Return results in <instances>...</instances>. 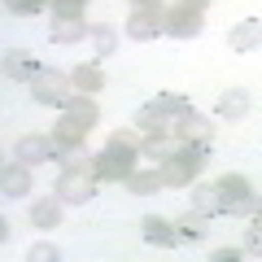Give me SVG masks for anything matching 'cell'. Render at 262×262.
Wrapping results in <instances>:
<instances>
[{
	"mask_svg": "<svg viewBox=\"0 0 262 262\" xmlns=\"http://www.w3.org/2000/svg\"><path fill=\"white\" fill-rule=\"evenodd\" d=\"M88 35H92V44H96V53H101V57H110L114 48H118V31H114L110 22H96Z\"/></svg>",
	"mask_w": 262,
	"mask_h": 262,
	"instance_id": "25",
	"label": "cell"
},
{
	"mask_svg": "<svg viewBox=\"0 0 262 262\" xmlns=\"http://www.w3.org/2000/svg\"><path fill=\"white\" fill-rule=\"evenodd\" d=\"M210 258L214 262H236V258H245V249H214Z\"/></svg>",
	"mask_w": 262,
	"mask_h": 262,
	"instance_id": "30",
	"label": "cell"
},
{
	"mask_svg": "<svg viewBox=\"0 0 262 262\" xmlns=\"http://www.w3.org/2000/svg\"><path fill=\"white\" fill-rule=\"evenodd\" d=\"M61 114H75V118H83L88 127H96V118H101V105H96L88 92H75V96H66Z\"/></svg>",
	"mask_w": 262,
	"mask_h": 262,
	"instance_id": "23",
	"label": "cell"
},
{
	"mask_svg": "<svg viewBox=\"0 0 262 262\" xmlns=\"http://www.w3.org/2000/svg\"><path fill=\"white\" fill-rule=\"evenodd\" d=\"M192 210H201V214H227V206H223V192H219V184H201V188H192Z\"/></svg>",
	"mask_w": 262,
	"mask_h": 262,
	"instance_id": "21",
	"label": "cell"
},
{
	"mask_svg": "<svg viewBox=\"0 0 262 262\" xmlns=\"http://www.w3.org/2000/svg\"><path fill=\"white\" fill-rule=\"evenodd\" d=\"M245 114H249V92H245V88H227V92L219 96V118L236 122V118H245Z\"/></svg>",
	"mask_w": 262,
	"mask_h": 262,
	"instance_id": "22",
	"label": "cell"
},
{
	"mask_svg": "<svg viewBox=\"0 0 262 262\" xmlns=\"http://www.w3.org/2000/svg\"><path fill=\"white\" fill-rule=\"evenodd\" d=\"M39 70H44L39 57L27 53V48H9V53H5V79H13V83H31Z\"/></svg>",
	"mask_w": 262,
	"mask_h": 262,
	"instance_id": "10",
	"label": "cell"
},
{
	"mask_svg": "<svg viewBox=\"0 0 262 262\" xmlns=\"http://www.w3.org/2000/svg\"><path fill=\"white\" fill-rule=\"evenodd\" d=\"M70 75H61V70H39L35 79H31V96H35V105H66V96H70Z\"/></svg>",
	"mask_w": 262,
	"mask_h": 262,
	"instance_id": "5",
	"label": "cell"
},
{
	"mask_svg": "<svg viewBox=\"0 0 262 262\" xmlns=\"http://www.w3.org/2000/svg\"><path fill=\"white\" fill-rule=\"evenodd\" d=\"M175 140H179V136H170L166 127H158V131H149V136L140 140V153H144V158H153V166H158L162 158L175 153Z\"/></svg>",
	"mask_w": 262,
	"mask_h": 262,
	"instance_id": "18",
	"label": "cell"
},
{
	"mask_svg": "<svg viewBox=\"0 0 262 262\" xmlns=\"http://www.w3.org/2000/svg\"><path fill=\"white\" fill-rule=\"evenodd\" d=\"M88 122L83 118H75V114H61V122L53 127V144H57V158H66V153H79L83 149V140H88Z\"/></svg>",
	"mask_w": 262,
	"mask_h": 262,
	"instance_id": "8",
	"label": "cell"
},
{
	"mask_svg": "<svg viewBox=\"0 0 262 262\" xmlns=\"http://www.w3.org/2000/svg\"><path fill=\"white\" fill-rule=\"evenodd\" d=\"M162 18H166V13L131 9V18H127V39H136V44H144V39H153V35L162 31Z\"/></svg>",
	"mask_w": 262,
	"mask_h": 262,
	"instance_id": "14",
	"label": "cell"
},
{
	"mask_svg": "<svg viewBox=\"0 0 262 262\" xmlns=\"http://www.w3.org/2000/svg\"><path fill=\"white\" fill-rule=\"evenodd\" d=\"M70 83H75V92L96 96V92L105 88V75H101V66H96V61H83V66H75V70H70Z\"/></svg>",
	"mask_w": 262,
	"mask_h": 262,
	"instance_id": "20",
	"label": "cell"
},
{
	"mask_svg": "<svg viewBox=\"0 0 262 262\" xmlns=\"http://www.w3.org/2000/svg\"><path fill=\"white\" fill-rule=\"evenodd\" d=\"M206 153H210V149H196V144H184V140H179L175 153L158 162L166 188H192V179L206 170Z\"/></svg>",
	"mask_w": 262,
	"mask_h": 262,
	"instance_id": "2",
	"label": "cell"
},
{
	"mask_svg": "<svg viewBox=\"0 0 262 262\" xmlns=\"http://www.w3.org/2000/svg\"><path fill=\"white\" fill-rule=\"evenodd\" d=\"M175 236H179V245H201L210 236V214H201V210L179 214L175 219Z\"/></svg>",
	"mask_w": 262,
	"mask_h": 262,
	"instance_id": "12",
	"label": "cell"
},
{
	"mask_svg": "<svg viewBox=\"0 0 262 262\" xmlns=\"http://www.w3.org/2000/svg\"><path fill=\"white\" fill-rule=\"evenodd\" d=\"M188 110H192V101H188V96H179V92H158L149 105H140L136 127H140V131H158V127H166L170 118H184Z\"/></svg>",
	"mask_w": 262,
	"mask_h": 262,
	"instance_id": "3",
	"label": "cell"
},
{
	"mask_svg": "<svg viewBox=\"0 0 262 262\" xmlns=\"http://www.w3.org/2000/svg\"><path fill=\"white\" fill-rule=\"evenodd\" d=\"M61 206H66L61 196H39L35 206H31V223H35L39 232H53V227L61 223Z\"/></svg>",
	"mask_w": 262,
	"mask_h": 262,
	"instance_id": "17",
	"label": "cell"
},
{
	"mask_svg": "<svg viewBox=\"0 0 262 262\" xmlns=\"http://www.w3.org/2000/svg\"><path fill=\"white\" fill-rule=\"evenodd\" d=\"M27 258H31V262H57L61 253H57V245H35V249H31Z\"/></svg>",
	"mask_w": 262,
	"mask_h": 262,
	"instance_id": "28",
	"label": "cell"
},
{
	"mask_svg": "<svg viewBox=\"0 0 262 262\" xmlns=\"http://www.w3.org/2000/svg\"><path fill=\"white\" fill-rule=\"evenodd\" d=\"M127 188H131L136 196H153L158 188H166V179H162V170H158V166H153V170H131Z\"/></svg>",
	"mask_w": 262,
	"mask_h": 262,
	"instance_id": "24",
	"label": "cell"
},
{
	"mask_svg": "<svg viewBox=\"0 0 262 262\" xmlns=\"http://www.w3.org/2000/svg\"><path fill=\"white\" fill-rule=\"evenodd\" d=\"M219 192H223L227 214H253L258 210V196H253V188H249L245 175H223L219 179Z\"/></svg>",
	"mask_w": 262,
	"mask_h": 262,
	"instance_id": "6",
	"label": "cell"
},
{
	"mask_svg": "<svg viewBox=\"0 0 262 262\" xmlns=\"http://www.w3.org/2000/svg\"><path fill=\"white\" fill-rule=\"evenodd\" d=\"M140 236H144V245H158V249H175V245H179L175 223H166V219H158V214H149L140 223Z\"/></svg>",
	"mask_w": 262,
	"mask_h": 262,
	"instance_id": "15",
	"label": "cell"
},
{
	"mask_svg": "<svg viewBox=\"0 0 262 262\" xmlns=\"http://www.w3.org/2000/svg\"><path fill=\"white\" fill-rule=\"evenodd\" d=\"M53 158H57L53 136H22L18 140V162H27V166H39V162H53Z\"/></svg>",
	"mask_w": 262,
	"mask_h": 262,
	"instance_id": "13",
	"label": "cell"
},
{
	"mask_svg": "<svg viewBox=\"0 0 262 262\" xmlns=\"http://www.w3.org/2000/svg\"><path fill=\"white\" fill-rule=\"evenodd\" d=\"M136 153H140V136L127 131V127H118L110 136V144L92 158L96 179H105V184H127L131 170H136Z\"/></svg>",
	"mask_w": 262,
	"mask_h": 262,
	"instance_id": "1",
	"label": "cell"
},
{
	"mask_svg": "<svg viewBox=\"0 0 262 262\" xmlns=\"http://www.w3.org/2000/svg\"><path fill=\"white\" fill-rule=\"evenodd\" d=\"M253 214H258V219H262V196H258V210H253Z\"/></svg>",
	"mask_w": 262,
	"mask_h": 262,
	"instance_id": "32",
	"label": "cell"
},
{
	"mask_svg": "<svg viewBox=\"0 0 262 262\" xmlns=\"http://www.w3.org/2000/svg\"><path fill=\"white\" fill-rule=\"evenodd\" d=\"M0 188H5V196H27V192H31V166L13 158L9 166H5V179H0Z\"/></svg>",
	"mask_w": 262,
	"mask_h": 262,
	"instance_id": "19",
	"label": "cell"
},
{
	"mask_svg": "<svg viewBox=\"0 0 262 262\" xmlns=\"http://www.w3.org/2000/svg\"><path fill=\"white\" fill-rule=\"evenodd\" d=\"M88 0H53V13H83Z\"/></svg>",
	"mask_w": 262,
	"mask_h": 262,
	"instance_id": "29",
	"label": "cell"
},
{
	"mask_svg": "<svg viewBox=\"0 0 262 262\" xmlns=\"http://www.w3.org/2000/svg\"><path fill=\"white\" fill-rule=\"evenodd\" d=\"M9 5V13H22V18H31V13H44L53 0H5Z\"/></svg>",
	"mask_w": 262,
	"mask_h": 262,
	"instance_id": "27",
	"label": "cell"
},
{
	"mask_svg": "<svg viewBox=\"0 0 262 262\" xmlns=\"http://www.w3.org/2000/svg\"><path fill=\"white\" fill-rule=\"evenodd\" d=\"M175 136L184 144H196V149H210V140H214V127H210V118H201L196 110H188L184 118H175Z\"/></svg>",
	"mask_w": 262,
	"mask_h": 262,
	"instance_id": "9",
	"label": "cell"
},
{
	"mask_svg": "<svg viewBox=\"0 0 262 262\" xmlns=\"http://www.w3.org/2000/svg\"><path fill=\"white\" fill-rule=\"evenodd\" d=\"M96 170L92 166H75V170H61L57 175V196H61L66 206H83V201H92L96 196Z\"/></svg>",
	"mask_w": 262,
	"mask_h": 262,
	"instance_id": "4",
	"label": "cell"
},
{
	"mask_svg": "<svg viewBox=\"0 0 262 262\" xmlns=\"http://www.w3.org/2000/svg\"><path fill=\"white\" fill-rule=\"evenodd\" d=\"M262 44V22L258 18H245L236 22L232 31H227V48H236V53H249V48Z\"/></svg>",
	"mask_w": 262,
	"mask_h": 262,
	"instance_id": "16",
	"label": "cell"
},
{
	"mask_svg": "<svg viewBox=\"0 0 262 262\" xmlns=\"http://www.w3.org/2000/svg\"><path fill=\"white\" fill-rule=\"evenodd\" d=\"M88 31H92V27L83 22V13H53V31H48V39H53V44H79Z\"/></svg>",
	"mask_w": 262,
	"mask_h": 262,
	"instance_id": "11",
	"label": "cell"
},
{
	"mask_svg": "<svg viewBox=\"0 0 262 262\" xmlns=\"http://www.w3.org/2000/svg\"><path fill=\"white\" fill-rule=\"evenodd\" d=\"M201 27H206V13L201 9H188V5H166V18H162V31L175 39H192L201 35Z\"/></svg>",
	"mask_w": 262,
	"mask_h": 262,
	"instance_id": "7",
	"label": "cell"
},
{
	"mask_svg": "<svg viewBox=\"0 0 262 262\" xmlns=\"http://www.w3.org/2000/svg\"><path fill=\"white\" fill-rule=\"evenodd\" d=\"M245 258H262V219L253 214L249 232H245Z\"/></svg>",
	"mask_w": 262,
	"mask_h": 262,
	"instance_id": "26",
	"label": "cell"
},
{
	"mask_svg": "<svg viewBox=\"0 0 262 262\" xmlns=\"http://www.w3.org/2000/svg\"><path fill=\"white\" fill-rule=\"evenodd\" d=\"M170 5H188V9H201V13H206L210 0H170Z\"/></svg>",
	"mask_w": 262,
	"mask_h": 262,
	"instance_id": "31",
	"label": "cell"
}]
</instances>
